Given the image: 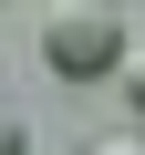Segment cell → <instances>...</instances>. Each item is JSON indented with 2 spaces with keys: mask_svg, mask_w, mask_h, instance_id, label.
<instances>
[{
  "mask_svg": "<svg viewBox=\"0 0 145 155\" xmlns=\"http://www.w3.org/2000/svg\"><path fill=\"white\" fill-rule=\"evenodd\" d=\"M42 62L72 72V83L124 72V11H104V0H62V11H42Z\"/></svg>",
  "mask_w": 145,
  "mask_h": 155,
  "instance_id": "1",
  "label": "cell"
},
{
  "mask_svg": "<svg viewBox=\"0 0 145 155\" xmlns=\"http://www.w3.org/2000/svg\"><path fill=\"white\" fill-rule=\"evenodd\" d=\"M83 155H145V124H114V134H93Z\"/></svg>",
  "mask_w": 145,
  "mask_h": 155,
  "instance_id": "2",
  "label": "cell"
},
{
  "mask_svg": "<svg viewBox=\"0 0 145 155\" xmlns=\"http://www.w3.org/2000/svg\"><path fill=\"white\" fill-rule=\"evenodd\" d=\"M0 155H31V124H21L11 104H0Z\"/></svg>",
  "mask_w": 145,
  "mask_h": 155,
  "instance_id": "3",
  "label": "cell"
},
{
  "mask_svg": "<svg viewBox=\"0 0 145 155\" xmlns=\"http://www.w3.org/2000/svg\"><path fill=\"white\" fill-rule=\"evenodd\" d=\"M124 104H135V114H145V62H124Z\"/></svg>",
  "mask_w": 145,
  "mask_h": 155,
  "instance_id": "4",
  "label": "cell"
}]
</instances>
